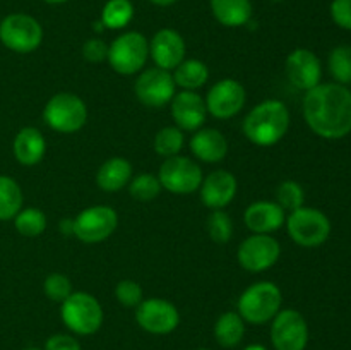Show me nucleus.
I'll return each instance as SVG.
<instances>
[{
	"instance_id": "12",
	"label": "nucleus",
	"mask_w": 351,
	"mask_h": 350,
	"mask_svg": "<svg viewBox=\"0 0 351 350\" xmlns=\"http://www.w3.org/2000/svg\"><path fill=\"white\" fill-rule=\"evenodd\" d=\"M271 342L276 350H305L308 325L297 309H283L273 318Z\"/></svg>"
},
{
	"instance_id": "5",
	"label": "nucleus",
	"mask_w": 351,
	"mask_h": 350,
	"mask_svg": "<svg viewBox=\"0 0 351 350\" xmlns=\"http://www.w3.org/2000/svg\"><path fill=\"white\" fill-rule=\"evenodd\" d=\"M43 120L50 129L57 132H77L88 120V106L74 93H57L45 105Z\"/></svg>"
},
{
	"instance_id": "36",
	"label": "nucleus",
	"mask_w": 351,
	"mask_h": 350,
	"mask_svg": "<svg viewBox=\"0 0 351 350\" xmlns=\"http://www.w3.org/2000/svg\"><path fill=\"white\" fill-rule=\"evenodd\" d=\"M115 297L125 307H137L144 301L143 288L134 280H122L115 287Z\"/></svg>"
},
{
	"instance_id": "13",
	"label": "nucleus",
	"mask_w": 351,
	"mask_h": 350,
	"mask_svg": "<svg viewBox=\"0 0 351 350\" xmlns=\"http://www.w3.org/2000/svg\"><path fill=\"white\" fill-rule=\"evenodd\" d=\"M175 86L177 84H175L173 74L170 71L151 67L136 79L134 91L143 105L160 108L171 102V98L175 96Z\"/></svg>"
},
{
	"instance_id": "46",
	"label": "nucleus",
	"mask_w": 351,
	"mask_h": 350,
	"mask_svg": "<svg viewBox=\"0 0 351 350\" xmlns=\"http://www.w3.org/2000/svg\"><path fill=\"white\" fill-rule=\"evenodd\" d=\"M199 350H209V349H199Z\"/></svg>"
},
{
	"instance_id": "11",
	"label": "nucleus",
	"mask_w": 351,
	"mask_h": 350,
	"mask_svg": "<svg viewBox=\"0 0 351 350\" xmlns=\"http://www.w3.org/2000/svg\"><path fill=\"white\" fill-rule=\"evenodd\" d=\"M281 246L271 233H254L243 240L237 253V259L243 270L261 273L269 270L280 259Z\"/></svg>"
},
{
	"instance_id": "34",
	"label": "nucleus",
	"mask_w": 351,
	"mask_h": 350,
	"mask_svg": "<svg viewBox=\"0 0 351 350\" xmlns=\"http://www.w3.org/2000/svg\"><path fill=\"white\" fill-rule=\"evenodd\" d=\"M208 232L213 242L226 244L233 235V222L223 209H213L208 218Z\"/></svg>"
},
{
	"instance_id": "26",
	"label": "nucleus",
	"mask_w": 351,
	"mask_h": 350,
	"mask_svg": "<svg viewBox=\"0 0 351 350\" xmlns=\"http://www.w3.org/2000/svg\"><path fill=\"white\" fill-rule=\"evenodd\" d=\"M245 335V321L239 312H223L215 325V338L225 349L239 345Z\"/></svg>"
},
{
	"instance_id": "39",
	"label": "nucleus",
	"mask_w": 351,
	"mask_h": 350,
	"mask_svg": "<svg viewBox=\"0 0 351 350\" xmlns=\"http://www.w3.org/2000/svg\"><path fill=\"white\" fill-rule=\"evenodd\" d=\"M45 350H81V343L71 335L65 333H57L50 336L45 343Z\"/></svg>"
},
{
	"instance_id": "21",
	"label": "nucleus",
	"mask_w": 351,
	"mask_h": 350,
	"mask_svg": "<svg viewBox=\"0 0 351 350\" xmlns=\"http://www.w3.org/2000/svg\"><path fill=\"white\" fill-rule=\"evenodd\" d=\"M191 150L197 160L218 163L228 154V141L216 129H199L191 139Z\"/></svg>"
},
{
	"instance_id": "8",
	"label": "nucleus",
	"mask_w": 351,
	"mask_h": 350,
	"mask_svg": "<svg viewBox=\"0 0 351 350\" xmlns=\"http://www.w3.org/2000/svg\"><path fill=\"white\" fill-rule=\"evenodd\" d=\"M0 41L16 54H31L43 41V27L29 14H9L0 21Z\"/></svg>"
},
{
	"instance_id": "24",
	"label": "nucleus",
	"mask_w": 351,
	"mask_h": 350,
	"mask_svg": "<svg viewBox=\"0 0 351 350\" xmlns=\"http://www.w3.org/2000/svg\"><path fill=\"white\" fill-rule=\"evenodd\" d=\"M132 178V165L122 156H113L99 167L96 184L105 192H117L125 187Z\"/></svg>"
},
{
	"instance_id": "44",
	"label": "nucleus",
	"mask_w": 351,
	"mask_h": 350,
	"mask_svg": "<svg viewBox=\"0 0 351 350\" xmlns=\"http://www.w3.org/2000/svg\"><path fill=\"white\" fill-rule=\"evenodd\" d=\"M243 350H267L266 347H263V345H256V343H254V345H249V347H245V349Z\"/></svg>"
},
{
	"instance_id": "1",
	"label": "nucleus",
	"mask_w": 351,
	"mask_h": 350,
	"mask_svg": "<svg viewBox=\"0 0 351 350\" xmlns=\"http://www.w3.org/2000/svg\"><path fill=\"white\" fill-rule=\"evenodd\" d=\"M304 119L324 139H343L351 134V91L338 82H321L304 98Z\"/></svg>"
},
{
	"instance_id": "42",
	"label": "nucleus",
	"mask_w": 351,
	"mask_h": 350,
	"mask_svg": "<svg viewBox=\"0 0 351 350\" xmlns=\"http://www.w3.org/2000/svg\"><path fill=\"white\" fill-rule=\"evenodd\" d=\"M93 30H95L96 33H103V31H105L106 27L103 26V23H101V21H96V23L93 24Z\"/></svg>"
},
{
	"instance_id": "33",
	"label": "nucleus",
	"mask_w": 351,
	"mask_h": 350,
	"mask_svg": "<svg viewBox=\"0 0 351 350\" xmlns=\"http://www.w3.org/2000/svg\"><path fill=\"white\" fill-rule=\"evenodd\" d=\"M276 202L285 211H295L305 202V192L302 185L295 180L281 182L276 191Z\"/></svg>"
},
{
	"instance_id": "38",
	"label": "nucleus",
	"mask_w": 351,
	"mask_h": 350,
	"mask_svg": "<svg viewBox=\"0 0 351 350\" xmlns=\"http://www.w3.org/2000/svg\"><path fill=\"white\" fill-rule=\"evenodd\" d=\"M329 12L336 26L351 31V0H332Z\"/></svg>"
},
{
	"instance_id": "17",
	"label": "nucleus",
	"mask_w": 351,
	"mask_h": 350,
	"mask_svg": "<svg viewBox=\"0 0 351 350\" xmlns=\"http://www.w3.org/2000/svg\"><path fill=\"white\" fill-rule=\"evenodd\" d=\"M149 55L156 67L173 71L185 58V40L178 31L163 27L149 41Z\"/></svg>"
},
{
	"instance_id": "2",
	"label": "nucleus",
	"mask_w": 351,
	"mask_h": 350,
	"mask_svg": "<svg viewBox=\"0 0 351 350\" xmlns=\"http://www.w3.org/2000/svg\"><path fill=\"white\" fill-rule=\"evenodd\" d=\"M290 127V110L280 100H266L254 106L243 120V134L257 146L280 143Z\"/></svg>"
},
{
	"instance_id": "35",
	"label": "nucleus",
	"mask_w": 351,
	"mask_h": 350,
	"mask_svg": "<svg viewBox=\"0 0 351 350\" xmlns=\"http://www.w3.org/2000/svg\"><path fill=\"white\" fill-rule=\"evenodd\" d=\"M45 295L53 302H64L72 294V283L65 275L51 273L48 275L43 283Z\"/></svg>"
},
{
	"instance_id": "3",
	"label": "nucleus",
	"mask_w": 351,
	"mask_h": 350,
	"mask_svg": "<svg viewBox=\"0 0 351 350\" xmlns=\"http://www.w3.org/2000/svg\"><path fill=\"white\" fill-rule=\"evenodd\" d=\"M283 294L273 281H257L250 285L239 299V314L250 325H266L281 311Z\"/></svg>"
},
{
	"instance_id": "18",
	"label": "nucleus",
	"mask_w": 351,
	"mask_h": 350,
	"mask_svg": "<svg viewBox=\"0 0 351 350\" xmlns=\"http://www.w3.org/2000/svg\"><path fill=\"white\" fill-rule=\"evenodd\" d=\"M171 117L178 129L182 130H199L202 124L206 122V102L202 96L195 91H184L175 93V96L170 102Z\"/></svg>"
},
{
	"instance_id": "37",
	"label": "nucleus",
	"mask_w": 351,
	"mask_h": 350,
	"mask_svg": "<svg viewBox=\"0 0 351 350\" xmlns=\"http://www.w3.org/2000/svg\"><path fill=\"white\" fill-rule=\"evenodd\" d=\"M82 57L91 64H101L108 58V45L101 38H89L82 45Z\"/></svg>"
},
{
	"instance_id": "23",
	"label": "nucleus",
	"mask_w": 351,
	"mask_h": 350,
	"mask_svg": "<svg viewBox=\"0 0 351 350\" xmlns=\"http://www.w3.org/2000/svg\"><path fill=\"white\" fill-rule=\"evenodd\" d=\"M209 7L215 19L226 27L247 26L252 21L250 0H209Z\"/></svg>"
},
{
	"instance_id": "15",
	"label": "nucleus",
	"mask_w": 351,
	"mask_h": 350,
	"mask_svg": "<svg viewBox=\"0 0 351 350\" xmlns=\"http://www.w3.org/2000/svg\"><path fill=\"white\" fill-rule=\"evenodd\" d=\"M245 88L237 79H221L209 89L206 96V108L216 119L235 117L245 105Z\"/></svg>"
},
{
	"instance_id": "22",
	"label": "nucleus",
	"mask_w": 351,
	"mask_h": 350,
	"mask_svg": "<svg viewBox=\"0 0 351 350\" xmlns=\"http://www.w3.org/2000/svg\"><path fill=\"white\" fill-rule=\"evenodd\" d=\"M14 156L24 167L38 165L47 151V141L36 127H23L14 137Z\"/></svg>"
},
{
	"instance_id": "45",
	"label": "nucleus",
	"mask_w": 351,
	"mask_h": 350,
	"mask_svg": "<svg viewBox=\"0 0 351 350\" xmlns=\"http://www.w3.org/2000/svg\"><path fill=\"white\" fill-rule=\"evenodd\" d=\"M23 350H41V349H36V347H29V349H23Z\"/></svg>"
},
{
	"instance_id": "31",
	"label": "nucleus",
	"mask_w": 351,
	"mask_h": 350,
	"mask_svg": "<svg viewBox=\"0 0 351 350\" xmlns=\"http://www.w3.org/2000/svg\"><path fill=\"white\" fill-rule=\"evenodd\" d=\"M184 130L178 129V127L175 126L163 127V129L156 134V137H154V151H156L160 156L165 158L177 156L182 151V148H184Z\"/></svg>"
},
{
	"instance_id": "40",
	"label": "nucleus",
	"mask_w": 351,
	"mask_h": 350,
	"mask_svg": "<svg viewBox=\"0 0 351 350\" xmlns=\"http://www.w3.org/2000/svg\"><path fill=\"white\" fill-rule=\"evenodd\" d=\"M58 230H60L62 235L69 237L74 235V218H64L58 223Z\"/></svg>"
},
{
	"instance_id": "6",
	"label": "nucleus",
	"mask_w": 351,
	"mask_h": 350,
	"mask_svg": "<svg viewBox=\"0 0 351 350\" xmlns=\"http://www.w3.org/2000/svg\"><path fill=\"white\" fill-rule=\"evenodd\" d=\"M287 229L295 244L308 249L326 244L331 235V222L326 213L308 206H302L290 213L287 218Z\"/></svg>"
},
{
	"instance_id": "29",
	"label": "nucleus",
	"mask_w": 351,
	"mask_h": 350,
	"mask_svg": "<svg viewBox=\"0 0 351 350\" xmlns=\"http://www.w3.org/2000/svg\"><path fill=\"white\" fill-rule=\"evenodd\" d=\"M329 74L332 75L338 84H351V47L350 45H339L331 50L328 57Z\"/></svg>"
},
{
	"instance_id": "14",
	"label": "nucleus",
	"mask_w": 351,
	"mask_h": 350,
	"mask_svg": "<svg viewBox=\"0 0 351 350\" xmlns=\"http://www.w3.org/2000/svg\"><path fill=\"white\" fill-rule=\"evenodd\" d=\"M136 321L144 331L153 335H168L180 323V314L170 301L153 297L137 305Z\"/></svg>"
},
{
	"instance_id": "7",
	"label": "nucleus",
	"mask_w": 351,
	"mask_h": 350,
	"mask_svg": "<svg viewBox=\"0 0 351 350\" xmlns=\"http://www.w3.org/2000/svg\"><path fill=\"white\" fill-rule=\"evenodd\" d=\"M149 57V43L139 31H127L108 45V58L112 69L122 75H132L146 65Z\"/></svg>"
},
{
	"instance_id": "20",
	"label": "nucleus",
	"mask_w": 351,
	"mask_h": 350,
	"mask_svg": "<svg viewBox=\"0 0 351 350\" xmlns=\"http://www.w3.org/2000/svg\"><path fill=\"white\" fill-rule=\"evenodd\" d=\"M243 220L252 233H273L285 225V209L278 202L256 201L245 209Z\"/></svg>"
},
{
	"instance_id": "43",
	"label": "nucleus",
	"mask_w": 351,
	"mask_h": 350,
	"mask_svg": "<svg viewBox=\"0 0 351 350\" xmlns=\"http://www.w3.org/2000/svg\"><path fill=\"white\" fill-rule=\"evenodd\" d=\"M45 3H50V5H60V3L69 2V0H43Z\"/></svg>"
},
{
	"instance_id": "41",
	"label": "nucleus",
	"mask_w": 351,
	"mask_h": 350,
	"mask_svg": "<svg viewBox=\"0 0 351 350\" xmlns=\"http://www.w3.org/2000/svg\"><path fill=\"white\" fill-rule=\"evenodd\" d=\"M153 5H158V7H170L173 5V3H177L178 0H149Z\"/></svg>"
},
{
	"instance_id": "4",
	"label": "nucleus",
	"mask_w": 351,
	"mask_h": 350,
	"mask_svg": "<svg viewBox=\"0 0 351 350\" xmlns=\"http://www.w3.org/2000/svg\"><path fill=\"white\" fill-rule=\"evenodd\" d=\"M64 325L77 335L88 336L103 325V309L95 295L88 292H72L60 307Z\"/></svg>"
},
{
	"instance_id": "27",
	"label": "nucleus",
	"mask_w": 351,
	"mask_h": 350,
	"mask_svg": "<svg viewBox=\"0 0 351 350\" xmlns=\"http://www.w3.org/2000/svg\"><path fill=\"white\" fill-rule=\"evenodd\" d=\"M23 199L21 185L9 175H0V222L16 218L23 209Z\"/></svg>"
},
{
	"instance_id": "16",
	"label": "nucleus",
	"mask_w": 351,
	"mask_h": 350,
	"mask_svg": "<svg viewBox=\"0 0 351 350\" xmlns=\"http://www.w3.org/2000/svg\"><path fill=\"white\" fill-rule=\"evenodd\" d=\"M285 72L295 88L307 93L321 84L322 64L317 55L308 48H295L287 57Z\"/></svg>"
},
{
	"instance_id": "25",
	"label": "nucleus",
	"mask_w": 351,
	"mask_h": 350,
	"mask_svg": "<svg viewBox=\"0 0 351 350\" xmlns=\"http://www.w3.org/2000/svg\"><path fill=\"white\" fill-rule=\"evenodd\" d=\"M173 71L175 84L187 91H195V89L202 88L209 79L208 65L197 58H189V60L184 58Z\"/></svg>"
},
{
	"instance_id": "32",
	"label": "nucleus",
	"mask_w": 351,
	"mask_h": 350,
	"mask_svg": "<svg viewBox=\"0 0 351 350\" xmlns=\"http://www.w3.org/2000/svg\"><path fill=\"white\" fill-rule=\"evenodd\" d=\"M129 192L137 201H153L161 192V182L158 175L139 174L129 182Z\"/></svg>"
},
{
	"instance_id": "28",
	"label": "nucleus",
	"mask_w": 351,
	"mask_h": 350,
	"mask_svg": "<svg viewBox=\"0 0 351 350\" xmlns=\"http://www.w3.org/2000/svg\"><path fill=\"white\" fill-rule=\"evenodd\" d=\"M134 17V3L130 0H108L103 5L99 21L106 30H123Z\"/></svg>"
},
{
	"instance_id": "19",
	"label": "nucleus",
	"mask_w": 351,
	"mask_h": 350,
	"mask_svg": "<svg viewBox=\"0 0 351 350\" xmlns=\"http://www.w3.org/2000/svg\"><path fill=\"white\" fill-rule=\"evenodd\" d=\"M237 187H239V184H237V178L232 172L216 170L202 178L199 191H201L202 202L208 208L223 209L233 201Z\"/></svg>"
},
{
	"instance_id": "30",
	"label": "nucleus",
	"mask_w": 351,
	"mask_h": 350,
	"mask_svg": "<svg viewBox=\"0 0 351 350\" xmlns=\"http://www.w3.org/2000/svg\"><path fill=\"white\" fill-rule=\"evenodd\" d=\"M14 226L24 237H38L47 229V216L38 208H24L14 218Z\"/></svg>"
},
{
	"instance_id": "10",
	"label": "nucleus",
	"mask_w": 351,
	"mask_h": 350,
	"mask_svg": "<svg viewBox=\"0 0 351 350\" xmlns=\"http://www.w3.org/2000/svg\"><path fill=\"white\" fill-rule=\"evenodd\" d=\"M119 226V215L110 206H91L74 218V237L81 242L98 244L108 239Z\"/></svg>"
},
{
	"instance_id": "9",
	"label": "nucleus",
	"mask_w": 351,
	"mask_h": 350,
	"mask_svg": "<svg viewBox=\"0 0 351 350\" xmlns=\"http://www.w3.org/2000/svg\"><path fill=\"white\" fill-rule=\"evenodd\" d=\"M158 178L161 187L173 194H192L202 184V170L187 156H171L161 163Z\"/></svg>"
}]
</instances>
